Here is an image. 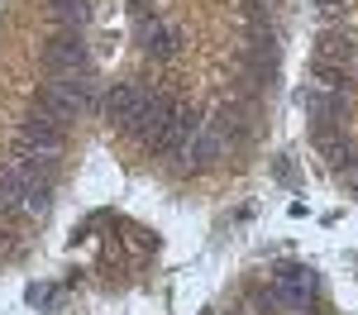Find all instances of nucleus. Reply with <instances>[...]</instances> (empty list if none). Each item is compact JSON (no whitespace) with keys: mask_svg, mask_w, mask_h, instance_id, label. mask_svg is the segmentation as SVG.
Instances as JSON below:
<instances>
[{"mask_svg":"<svg viewBox=\"0 0 358 315\" xmlns=\"http://www.w3.org/2000/svg\"><path fill=\"white\" fill-rule=\"evenodd\" d=\"M177 115V105H172V96H163V91H148L143 101H138V110L124 119V129L134 134L138 143H153L158 139V129H163L167 119Z\"/></svg>","mask_w":358,"mask_h":315,"instance_id":"f03ea898","label":"nucleus"},{"mask_svg":"<svg viewBox=\"0 0 358 315\" xmlns=\"http://www.w3.org/2000/svg\"><path fill=\"white\" fill-rule=\"evenodd\" d=\"M29 301H34V306H48V301H53V286H29Z\"/></svg>","mask_w":358,"mask_h":315,"instance_id":"ddd939ff","label":"nucleus"},{"mask_svg":"<svg viewBox=\"0 0 358 315\" xmlns=\"http://www.w3.org/2000/svg\"><path fill=\"white\" fill-rule=\"evenodd\" d=\"M143 96H148V91H143L138 82H115L110 91L101 96V110H106V119H120V124H124V119L138 110V101H143Z\"/></svg>","mask_w":358,"mask_h":315,"instance_id":"6e6552de","label":"nucleus"},{"mask_svg":"<svg viewBox=\"0 0 358 315\" xmlns=\"http://www.w3.org/2000/svg\"><path fill=\"white\" fill-rule=\"evenodd\" d=\"M129 5H134V10H148V5H153V0H129Z\"/></svg>","mask_w":358,"mask_h":315,"instance_id":"4468645a","label":"nucleus"},{"mask_svg":"<svg viewBox=\"0 0 358 315\" xmlns=\"http://www.w3.org/2000/svg\"><path fill=\"white\" fill-rule=\"evenodd\" d=\"M229 315H248V311H229Z\"/></svg>","mask_w":358,"mask_h":315,"instance_id":"2eb2a0df","label":"nucleus"},{"mask_svg":"<svg viewBox=\"0 0 358 315\" xmlns=\"http://www.w3.org/2000/svg\"><path fill=\"white\" fill-rule=\"evenodd\" d=\"M43 67H48V77H86L91 72V48L82 43L77 29H57L48 38V48H43Z\"/></svg>","mask_w":358,"mask_h":315,"instance_id":"f257e3e1","label":"nucleus"},{"mask_svg":"<svg viewBox=\"0 0 358 315\" xmlns=\"http://www.w3.org/2000/svg\"><path fill=\"white\" fill-rule=\"evenodd\" d=\"M48 196H53V186H48L43 177H34V182L24 186V196H20V210L38 220V215H48Z\"/></svg>","mask_w":358,"mask_h":315,"instance_id":"9b49d317","label":"nucleus"},{"mask_svg":"<svg viewBox=\"0 0 358 315\" xmlns=\"http://www.w3.org/2000/svg\"><path fill=\"white\" fill-rule=\"evenodd\" d=\"M134 34H138V43H143L153 57H172V53H177V43H182V29L167 24V20H158V15H153V20L143 15Z\"/></svg>","mask_w":358,"mask_h":315,"instance_id":"0eeeda50","label":"nucleus"},{"mask_svg":"<svg viewBox=\"0 0 358 315\" xmlns=\"http://www.w3.org/2000/svg\"><path fill=\"white\" fill-rule=\"evenodd\" d=\"M206 124H210V129H220L224 139H234V143L244 139V110H239V105H220Z\"/></svg>","mask_w":358,"mask_h":315,"instance_id":"f8f14e48","label":"nucleus"},{"mask_svg":"<svg viewBox=\"0 0 358 315\" xmlns=\"http://www.w3.org/2000/svg\"><path fill=\"white\" fill-rule=\"evenodd\" d=\"M201 124H206V119H201L196 110L177 105V115H172L163 129H158V139L148 143V153H163V158H182V153H187V143L201 134Z\"/></svg>","mask_w":358,"mask_h":315,"instance_id":"7ed1b4c3","label":"nucleus"},{"mask_svg":"<svg viewBox=\"0 0 358 315\" xmlns=\"http://www.w3.org/2000/svg\"><path fill=\"white\" fill-rule=\"evenodd\" d=\"M296 105L315 124H339V115L349 110V91H330V86H320V82H306L296 91Z\"/></svg>","mask_w":358,"mask_h":315,"instance_id":"20e7f679","label":"nucleus"},{"mask_svg":"<svg viewBox=\"0 0 358 315\" xmlns=\"http://www.w3.org/2000/svg\"><path fill=\"white\" fill-rule=\"evenodd\" d=\"M273 282H282V286H296L301 296H315V291H320V277H315V272H310L306 263H282V268L273 272Z\"/></svg>","mask_w":358,"mask_h":315,"instance_id":"1a4fd4ad","label":"nucleus"},{"mask_svg":"<svg viewBox=\"0 0 358 315\" xmlns=\"http://www.w3.org/2000/svg\"><path fill=\"white\" fill-rule=\"evenodd\" d=\"M48 15H53L57 29H77V34H82V24H86V0H48Z\"/></svg>","mask_w":358,"mask_h":315,"instance_id":"9d476101","label":"nucleus"},{"mask_svg":"<svg viewBox=\"0 0 358 315\" xmlns=\"http://www.w3.org/2000/svg\"><path fill=\"white\" fill-rule=\"evenodd\" d=\"M20 153H29L34 163H53L57 153H62V129L29 110V119L20 124Z\"/></svg>","mask_w":358,"mask_h":315,"instance_id":"39448f33","label":"nucleus"},{"mask_svg":"<svg viewBox=\"0 0 358 315\" xmlns=\"http://www.w3.org/2000/svg\"><path fill=\"white\" fill-rule=\"evenodd\" d=\"M229 148H234V139H224L220 129L201 124V134L187 143V153H182V158H187L192 168H215V163H224V158H229Z\"/></svg>","mask_w":358,"mask_h":315,"instance_id":"423d86ee","label":"nucleus"}]
</instances>
